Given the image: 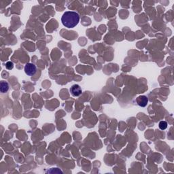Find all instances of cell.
<instances>
[{"label":"cell","mask_w":174,"mask_h":174,"mask_svg":"<svg viewBox=\"0 0 174 174\" xmlns=\"http://www.w3.org/2000/svg\"><path fill=\"white\" fill-rule=\"evenodd\" d=\"M80 16L76 12L67 11L63 14L61 17L63 25L67 28H74L78 24Z\"/></svg>","instance_id":"cell-1"},{"label":"cell","mask_w":174,"mask_h":174,"mask_svg":"<svg viewBox=\"0 0 174 174\" xmlns=\"http://www.w3.org/2000/svg\"><path fill=\"white\" fill-rule=\"evenodd\" d=\"M37 72L36 66L33 63H27L25 66V74L29 76H32L36 74Z\"/></svg>","instance_id":"cell-2"},{"label":"cell","mask_w":174,"mask_h":174,"mask_svg":"<svg viewBox=\"0 0 174 174\" xmlns=\"http://www.w3.org/2000/svg\"><path fill=\"white\" fill-rule=\"evenodd\" d=\"M70 93L74 97H78L82 94V88L78 84H74L69 89Z\"/></svg>","instance_id":"cell-3"},{"label":"cell","mask_w":174,"mask_h":174,"mask_svg":"<svg viewBox=\"0 0 174 174\" xmlns=\"http://www.w3.org/2000/svg\"><path fill=\"white\" fill-rule=\"evenodd\" d=\"M136 102H137L139 106L143 107L147 105L148 102V99L144 95H142L136 99Z\"/></svg>","instance_id":"cell-4"},{"label":"cell","mask_w":174,"mask_h":174,"mask_svg":"<svg viewBox=\"0 0 174 174\" xmlns=\"http://www.w3.org/2000/svg\"><path fill=\"white\" fill-rule=\"evenodd\" d=\"M9 90V84L7 82L1 81V87H0V91L1 93H6Z\"/></svg>","instance_id":"cell-5"},{"label":"cell","mask_w":174,"mask_h":174,"mask_svg":"<svg viewBox=\"0 0 174 174\" xmlns=\"http://www.w3.org/2000/svg\"><path fill=\"white\" fill-rule=\"evenodd\" d=\"M159 126L161 130H164V129L167 128V123L166 121H161L159 123Z\"/></svg>","instance_id":"cell-6"},{"label":"cell","mask_w":174,"mask_h":174,"mask_svg":"<svg viewBox=\"0 0 174 174\" xmlns=\"http://www.w3.org/2000/svg\"><path fill=\"white\" fill-rule=\"evenodd\" d=\"M6 67L8 69H9V70L12 69H13V67H14V64H13V63H12V62H11V61L7 62V63H6Z\"/></svg>","instance_id":"cell-7"}]
</instances>
